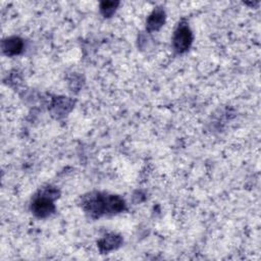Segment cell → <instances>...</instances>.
Instances as JSON below:
<instances>
[{"instance_id": "1", "label": "cell", "mask_w": 261, "mask_h": 261, "mask_svg": "<svg viewBox=\"0 0 261 261\" xmlns=\"http://www.w3.org/2000/svg\"><path fill=\"white\" fill-rule=\"evenodd\" d=\"M83 207L93 216H100L104 214H118L125 208V202L118 196H105L91 194L86 196Z\"/></svg>"}, {"instance_id": "2", "label": "cell", "mask_w": 261, "mask_h": 261, "mask_svg": "<svg viewBox=\"0 0 261 261\" xmlns=\"http://www.w3.org/2000/svg\"><path fill=\"white\" fill-rule=\"evenodd\" d=\"M192 41L193 35L189 27L186 24H181L177 29L175 36H173V46H175L176 50L180 53L187 51L192 44Z\"/></svg>"}, {"instance_id": "3", "label": "cell", "mask_w": 261, "mask_h": 261, "mask_svg": "<svg viewBox=\"0 0 261 261\" xmlns=\"http://www.w3.org/2000/svg\"><path fill=\"white\" fill-rule=\"evenodd\" d=\"M53 199L48 195L41 192V195L35 199L32 205L33 214L38 217H46L50 215L54 211V205L52 203Z\"/></svg>"}, {"instance_id": "4", "label": "cell", "mask_w": 261, "mask_h": 261, "mask_svg": "<svg viewBox=\"0 0 261 261\" xmlns=\"http://www.w3.org/2000/svg\"><path fill=\"white\" fill-rule=\"evenodd\" d=\"M23 41L17 37H12L7 40H4L2 43L3 51L7 55H16L19 54L23 50Z\"/></svg>"}, {"instance_id": "5", "label": "cell", "mask_w": 261, "mask_h": 261, "mask_svg": "<svg viewBox=\"0 0 261 261\" xmlns=\"http://www.w3.org/2000/svg\"><path fill=\"white\" fill-rule=\"evenodd\" d=\"M165 11L161 9H157L153 11V14L149 17L147 21V28L149 31H156L163 27L165 24Z\"/></svg>"}, {"instance_id": "6", "label": "cell", "mask_w": 261, "mask_h": 261, "mask_svg": "<svg viewBox=\"0 0 261 261\" xmlns=\"http://www.w3.org/2000/svg\"><path fill=\"white\" fill-rule=\"evenodd\" d=\"M119 243H120V239L118 237V236L111 235V236H107L106 238L101 240L100 245L99 246H100L102 251H109V250L115 249L117 246H119Z\"/></svg>"}, {"instance_id": "7", "label": "cell", "mask_w": 261, "mask_h": 261, "mask_svg": "<svg viewBox=\"0 0 261 261\" xmlns=\"http://www.w3.org/2000/svg\"><path fill=\"white\" fill-rule=\"evenodd\" d=\"M118 5H119L118 2H103L100 7L101 12L104 17H110L116 11Z\"/></svg>"}]
</instances>
